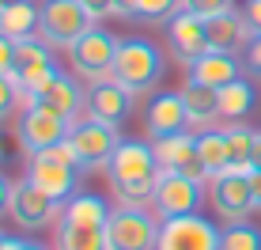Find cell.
Returning <instances> with one entry per match:
<instances>
[{"label":"cell","mask_w":261,"mask_h":250,"mask_svg":"<svg viewBox=\"0 0 261 250\" xmlns=\"http://www.w3.org/2000/svg\"><path fill=\"white\" fill-rule=\"evenodd\" d=\"M159 174H163V167L155 159V144L151 140H137V137H129V140L121 137L114 159L106 163L110 190L121 205H151Z\"/></svg>","instance_id":"obj_1"},{"label":"cell","mask_w":261,"mask_h":250,"mask_svg":"<svg viewBox=\"0 0 261 250\" xmlns=\"http://www.w3.org/2000/svg\"><path fill=\"white\" fill-rule=\"evenodd\" d=\"M110 205L98 193H76L61 205L57 216V250H106Z\"/></svg>","instance_id":"obj_2"},{"label":"cell","mask_w":261,"mask_h":250,"mask_svg":"<svg viewBox=\"0 0 261 250\" xmlns=\"http://www.w3.org/2000/svg\"><path fill=\"white\" fill-rule=\"evenodd\" d=\"M110 76L118 80L121 87H129L133 95H148L151 87L163 80V53L148 38H121Z\"/></svg>","instance_id":"obj_3"},{"label":"cell","mask_w":261,"mask_h":250,"mask_svg":"<svg viewBox=\"0 0 261 250\" xmlns=\"http://www.w3.org/2000/svg\"><path fill=\"white\" fill-rule=\"evenodd\" d=\"M163 220L148 205H121L106 224V250H155Z\"/></svg>","instance_id":"obj_4"},{"label":"cell","mask_w":261,"mask_h":250,"mask_svg":"<svg viewBox=\"0 0 261 250\" xmlns=\"http://www.w3.org/2000/svg\"><path fill=\"white\" fill-rule=\"evenodd\" d=\"M65 140H68L72 156H76L80 171H98V167H106L114 159V152H118V144H121V137H118L114 125L95 121V118H87V114L68 125Z\"/></svg>","instance_id":"obj_5"},{"label":"cell","mask_w":261,"mask_h":250,"mask_svg":"<svg viewBox=\"0 0 261 250\" xmlns=\"http://www.w3.org/2000/svg\"><path fill=\"white\" fill-rule=\"evenodd\" d=\"M91 27H95V19L87 15V8L80 4V0H46V4H42L38 34L49 42V46L72 49Z\"/></svg>","instance_id":"obj_6"},{"label":"cell","mask_w":261,"mask_h":250,"mask_svg":"<svg viewBox=\"0 0 261 250\" xmlns=\"http://www.w3.org/2000/svg\"><path fill=\"white\" fill-rule=\"evenodd\" d=\"M68 118L57 110H49V106L42 103H31L23 106L19 114V125H15V137H19V148L27 156H38V152H49L53 144H61V140L68 137Z\"/></svg>","instance_id":"obj_7"},{"label":"cell","mask_w":261,"mask_h":250,"mask_svg":"<svg viewBox=\"0 0 261 250\" xmlns=\"http://www.w3.org/2000/svg\"><path fill=\"white\" fill-rule=\"evenodd\" d=\"M118 34H110V31H102V27H91V31L84 34V38L76 42V46L68 49V61H72V68H76V76H84V80H106L114 72V57H118Z\"/></svg>","instance_id":"obj_8"},{"label":"cell","mask_w":261,"mask_h":250,"mask_svg":"<svg viewBox=\"0 0 261 250\" xmlns=\"http://www.w3.org/2000/svg\"><path fill=\"white\" fill-rule=\"evenodd\" d=\"M223 228H216L212 220L186 212V216H170L159 228V246L155 250H220Z\"/></svg>","instance_id":"obj_9"},{"label":"cell","mask_w":261,"mask_h":250,"mask_svg":"<svg viewBox=\"0 0 261 250\" xmlns=\"http://www.w3.org/2000/svg\"><path fill=\"white\" fill-rule=\"evenodd\" d=\"M57 72V61H53V46L42 34H34V38H19L15 42V68H12V80L15 87L27 95H34L46 80Z\"/></svg>","instance_id":"obj_10"},{"label":"cell","mask_w":261,"mask_h":250,"mask_svg":"<svg viewBox=\"0 0 261 250\" xmlns=\"http://www.w3.org/2000/svg\"><path fill=\"white\" fill-rule=\"evenodd\" d=\"M208 201H212V209L220 212L223 224H242V220H250V212L257 209L250 178L235 174V171H220V174L208 178Z\"/></svg>","instance_id":"obj_11"},{"label":"cell","mask_w":261,"mask_h":250,"mask_svg":"<svg viewBox=\"0 0 261 250\" xmlns=\"http://www.w3.org/2000/svg\"><path fill=\"white\" fill-rule=\"evenodd\" d=\"M76 174H80V167L76 163H68V159H61L57 152H38V156H31V163H27V174L23 178H31L38 190H46L57 205H65L76 197Z\"/></svg>","instance_id":"obj_12"},{"label":"cell","mask_w":261,"mask_h":250,"mask_svg":"<svg viewBox=\"0 0 261 250\" xmlns=\"http://www.w3.org/2000/svg\"><path fill=\"white\" fill-rule=\"evenodd\" d=\"M204 182H193L186 174H174V171H163L159 174V186L151 193V209H155L159 220H170V216H186V212H197L201 209V190Z\"/></svg>","instance_id":"obj_13"},{"label":"cell","mask_w":261,"mask_h":250,"mask_svg":"<svg viewBox=\"0 0 261 250\" xmlns=\"http://www.w3.org/2000/svg\"><path fill=\"white\" fill-rule=\"evenodd\" d=\"M155 144V159L163 171H174V174H186L193 182H208V171L201 163V152H197V133H174V137H159L151 140Z\"/></svg>","instance_id":"obj_14"},{"label":"cell","mask_w":261,"mask_h":250,"mask_svg":"<svg viewBox=\"0 0 261 250\" xmlns=\"http://www.w3.org/2000/svg\"><path fill=\"white\" fill-rule=\"evenodd\" d=\"M167 38L170 49L182 65H197V61L208 53V31H204V19L190 8H178L174 15L167 19Z\"/></svg>","instance_id":"obj_15"},{"label":"cell","mask_w":261,"mask_h":250,"mask_svg":"<svg viewBox=\"0 0 261 250\" xmlns=\"http://www.w3.org/2000/svg\"><path fill=\"white\" fill-rule=\"evenodd\" d=\"M31 103L49 106V110L65 114L68 121L84 118V110H87V95H84V87H80L68 72H61V68H57V72H53V76H49L34 95H27V99H23V106H31Z\"/></svg>","instance_id":"obj_16"},{"label":"cell","mask_w":261,"mask_h":250,"mask_svg":"<svg viewBox=\"0 0 261 250\" xmlns=\"http://www.w3.org/2000/svg\"><path fill=\"white\" fill-rule=\"evenodd\" d=\"M144 125H148V137H174V133L190 129V110H186L182 91H155L144 106Z\"/></svg>","instance_id":"obj_17"},{"label":"cell","mask_w":261,"mask_h":250,"mask_svg":"<svg viewBox=\"0 0 261 250\" xmlns=\"http://www.w3.org/2000/svg\"><path fill=\"white\" fill-rule=\"evenodd\" d=\"M12 216H15L19 228L38 231V228H46L61 216V205L46 190H38L31 178H23V182H15V193H12Z\"/></svg>","instance_id":"obj_18"},{"label":"cell","mask_w":261,"mask_h":250,"mask_svg":"<svg viewBox=\"0 0 261 250\" xmlns=\"http://www.w3.org/2000/svg\"><path fill=\"white\" fill-rule=\"evenodd\" d=\"M84 114H87V118H95V121L114 125V129H121V121L133 114V91H129V87H121L114 76L95 80L91 91H87V110Z\"/></svg>","instance_id":"obj_19"},{"label":"cell","mask_w":261,"mask_h":250,"mask_svg":"<svg viewBox=\"0 0 261 250\" xmlns=\"http://www.w3.org/2000/svg\"><path fill=\"white\" fill-rule=\"evenodd\" d=\"M204 31H208V49H220V53H239V49H246L250 38H254L246 15H239L235 8L223 12V15H216V19H204Z\"/></svg>","instance_id":"obj_20"},{"label":"cell","mask_w":261,"mask_h":250,"mask_svg":"<svg viewBox=\"0 0 261 250\" xmlns=\"http://www.w3.org/2000/svg\"><path fill=\"white\" fill-rule=\"evenodd\" d=\"M242 72H246V65H242L235 53H220V49H208L197 65H190V80L208 84V87H227L231 80H239Z\"/></svg>","instance_id":"obj_21"},{"label":"cell","mask_w":261,"mask_h":250,"mask_svg":"<svg viewBox=\"0 0 261 250\" xmlns=\"http://www.w3.org/2000/svg\"><path fill=\"white\" fill-rule=\"evenodd\" d=\"M182 99H186V110H190V125H193V129H197V133H201V129H212V121L220 118V87L186 80Z\"/></svg>","instance_id":"obj_22"},{"label":"cell","mask_w":261,"mask_h":250,"mask_svg":"<svg viewBox=\"0 0 261 250\" xmlns=\"http://www.w3.org/2000/svg\"><path fill=\"white\" fill-rule=\"evenodd\" d=\"M223 137H227V171L250 174L254 171V140H257V133L250 129L246 121H231L227 129H223Z\"/></svg>","instance_id":"obj_23"},{"label":"cell","mask_w":261,"mask_h":250,"mask_svg":"<svg viewBox=\"0 0 261 250\" xmlns=\"http://www.w3.org/2000/svg\"><path fill=\"white\" fill-rule=\"evenodd\" d=\"M38 19H42V4H34V0H19V4H4V12H0V31L8 34V38H34L38 34Z\"/></svg>","instance_id":"obj_24"},{"label":"cell","mask_w":261,"mask_h":250,"mask_svg":"<svg viewBox=\"0 0 261 250\" xmlns=\"http://www.w3.org/2000/svg\"><path fill=\"white\" fill-rule=\"evenodd\" d=\"M254 87H250V80H231L227 87H220V118L227 121H242L250 110H254Z\"/></svg>","instance_id":"obj_25"},{"label":"cell","mask_w":261,"mask_h":250,"mask_svg":"<svg viewBox=\"0 0 261 250\" xmlns=\"http://www.w3.org/2000/svg\"><path fill=\"white\" fill-rule=\"evenodd\" d=\"M197 152H201V163L208 171V178L227 171V137H223V129H201L197 133Z\"/></svg>","instance_id":"obj_26"},{"label":"cell","mask_w":261,"mask_h":250,"mask_svg":"<svg viewBox=\"0 0 261 250\" xmlns=\"http://www.w3.org/2000/svg\"><path fill=\"white\" fill-rule=\"evenodd\" d=\"M220 250H261V228H254L250 220L227 224L223 239H220Z\"/></svg>","instance_id":"obj_27"},{"label":"cell","mask_w":261,"mask_h":250,"mask_svg":"<svg viewBox=\"0 0 261 250\" xmlns=\"http://www.w3.org/2000/svg\"><path fill=\"white\" fill-rule=\"evenodd\" d=\"M182 8V0H137V19H148V23H163Z\"/></svg>","instance_id":"obj_28"},{"label":"cell","mask_w":261,"mask_h":250,"mask_svg":"<svg viewBox=\"0 0 261 250\" xmlns=\"http://www.w3.org/2000/svg\"><path fill=\"white\" fill-rule=\"evenodd\" d=\"M19 103H23V91L15 87V80L12 76H0V121L12 118Z\"/></svg>","instance_id":"obj_29"},{"label":"cell","mask_w":261,"mask_h":250,"mask_svg":"<svg viewBox=\"0 0 261 250\" xmlns=\"http://www.w3.org/2000/svg\"><path fill=\"white\" fill-rule=\"evenodd\" d=\"M182 8L197 12L201 19H216V15H223V12L235 8V0H182Z\"/></svg>","instance_id":"obj_30"},{"label":"cell","mask_w":261,"mask_h":250,"mask_svg":"<svg viewBox=\"0 0 261 250\" xmlns=\"http://www.w3.org/2000/svg\"><path fill=\"white\" fill-rule=\"evenodd\" d=\"M242 65H246L250 76H261V34L246 42V49H242Z\"/></svg>","instance_id":"obj_31"},{"label":"cell","mask_w":261,"mask_h":250,"mask_svg":"<svg viewBox=\"0 0 261 250\" xmlns=\"http://www.w3.org/2000/svg\"><path fill=\"white\" fill-rule=\"evenodd\" d=\"M12 68H15V38L0 31V76H12Z\"/></svg>","instance_id":"obj_32"},{"label":"cell","mask_w":261,"mask_h":250,"mask_svg":"<svg viewBox=\"0 0 261 250\" xmlns=\"http://www.w3.org/2000/svg\"><path fill=\"white\" fill-rule=\"evenodd\" d=\"M12 193H15V182L8 174H0V220L12 216Z\"/></svg>","instance_id":"obj_33"},{"label":"cell","mask_w":261,"mask_h":250,"mask_svg":"<svg viewBox=\"0 0 261 250\" xmlns=\"http://www.w3.org/2000/svg\"><path fill=\"white\" fill-rule=\"evenodd\" d=\"M80 4L87 8V15H91L95 23H98V19H106V15H114V12H110V0H80Z\"/></svg>","instance_id":"obj_34"},{"label":"cell","mask_w":261,"mask_h":250,"mask_svg":"<svg viewBox=\"0 0 261 250\" xmlns=\"http://www.w3.org/2000/svg\"><path fill=\"white\" fill-rule=\"evenodd\" d=\"M110 12L118 19H137V0H110Z\"/></svg>","instance_id":"obj_35"},{"label":"cell","mask_w":261,"mask_h":250,"mask_svg":"<svg viewBox=\"0 0 261 250\" xmlns=\"http://www.w3.org/2000/svg\"><path fill=\"white\" fill-rule=\"evenodd\" d=\"M246 23H250V31L254 34H261V0H246Z\"/></svg>","instance_id":"obj_36"},{"label":"cell","mask_w":261,"mask_h":250,"mask_svg":"<svg viewBox=\"0 0 261 250\" xmlns=\"http://www.w3.org/2000/svg\"><path fill=\"white\" fill-rule=\"evenodd\" d=\"M246 178H250V190H254V201H257V209H261V167H254V171H250Z\"/></svg>","instance_id":"obj_37"},{"label":"cell","mask_w":261,"mask_h":250,"mask_svg":"<svg viewBox=\"0 0 261 250\" xmlns=\"http://www.w3.org/2000/svg\"><path fill=\"white\" fill-rule=\"evenodd\" d=\"M8 250H46L38 243H27V239H8Z\"/></svg>","instance_id":"obj_38"},{"label":"cell","mask_w":261,"mask_h":250,"mask_svg":"<svg viewBox=\"0 0 261 250\" xmlns=\"http://www.w3.org/2000/svg\"><path fill=\"white\" fill-rule=\"evenodd\" d=\"M254 167H261V133H257V140H254Z\"/></svg>","instance_id":"obj_39"},{"label":"cell","mask_w":261,"mask_h":250,"mask_svg":"<svg viewBox=\"0 0 261 250\" xmlns=\"http://www.w3.org/2000/svg\"><path fill=\"white\" fill-rule=\"evenodd\" d=\"M0 250H8V235H0Z\"/></svg>","instance_id":"obj_40"},{"label":"cell","mask_w":261,"mask_h":250,"mask_svg":"<svg viewBox=\"0 0 261 250\" xmlns=\"http://www.w3.org/2000/svg\"><path fill=\"white\" fill-rule=\"evenodd\" d=\"M0 4H19V0H0Z\"/></svg>","instance_id":"obj_41"},{"label":"cell","mask_w":261,"mask_h":250,"mask_svg":"<svg viewBox=\"0 0 261 250\" xmlns=\"http://www.w3.org/2000/svg\"><path fill=\"white\" fill-rule=\"evenodd\" d=\"M0 163H4V148H0Z\"/></svg>","instance_id":"obj_42"},{"label":"cell","mask_w":261,"mask_h":250,"mask_svg":"<svg viewBox=\"0 0 261 250\" xmlns=\"http://www.w3.org/2000/svg\"><path fill=\"white\" fill-rule=\"evenodd\" d=\"M0 12H4V4H0Z\"/></svg>","instance_id":"obj_43"}]
</instances>
